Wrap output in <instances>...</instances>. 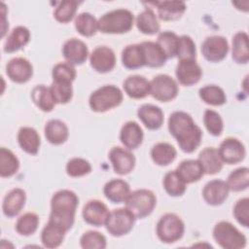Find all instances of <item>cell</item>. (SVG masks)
<instances>
[{
  "instance_id": "cell-14",
  "label": "cell",
  "mask_w": 249,
  "mask_h": 249,
  "mask_svg": "<svg viewBox=\"0 0 249 249\" xmlns=\"http://www.w3.org/2000/svg\"><path fill=\"white\" fill-rule=\"evenodd\" d=\"M82 214L86 223L95 227H101L106 224L110 211L102 201L91 199L85 204Z\"/></svg>"
},
{
  "instance_id": "cell-7",
  "label": "cell",
  "mask_w": 249,
  "mask_h": 249,
  "mask_svg": "<svg viewBox=\"0 0 249 249\" xmlns=\"http://www.w3.org/2000/svg\"><path fill=\"white\" fill-rule=\"evenodd\" d=\"M185 231L182 219L174 213H166L157 224V235L164 243H173L179 240Z\"/></svg>"
},
{
  "instance_id": "cell-44",
  "label": "cell",
  "mask_w": 249,
  "mask_h": 249,
  "mask_svg": "<svg viewBox=\"0 0 249 249\" xmlns=\"http://www.w3.org/2000/svg\"><path fill=\"white\" fill-rule=\"evenodd\" d=\"M53 98L56 104H66L68 103L73 96L72 84L61 83V82H53L50 87Z\"/></svg>"
},
{
  "instance_id": "cell-29",
  "label": "cell",
  "mask_w": 249,
  "mask_h": 249,
  "mask_svg": "<svg viewBox=\"0 0 249 249\" xmlns=\"http://www.w3.org/2000/svg\"><path fill=\"white\" fill-rule=\"evenodd\" d=\"M176 171L186 184L198 181L204 174V170L198 160H183L177 166Z\"/></svg>"
},
{
  "instance_id": "cell-9",
  "label": "cell",
  "mask_w": 249,
  "mask_h": 249,
  "mask_svg": "<svg viewBox=\"0 0 249 249\" xmlns=\"http://www.w3.org/2000/svg\"><path fill=\"white\" fill-rule=\"evenodd\" d=\"M150 94L159 101H170L178 94V85L169 75L155 76L150 82Z\"/></svg>"
},
{
  "instance_id": "cell-13",
  "label": "cell",
  "mask_w": 249,
  "mask_h": 249,
  "mask_svg": "<svg viewBox=\"0 0 249 249\" xmlns=\"http://www.w3.org/2000/svg\"><path fill=\"white\" fill-rule=\"evenodd\" d=\"M109 160L115 173L125 175L132 171L135 165V158L132 153L122 147H113L109 152Z\"/></svg>"
},
{
  "instance_id": "cell-25",
  "label": "cell",
  "mask_w": 249,
  "mask_h": 249,
  "mask_svg": "<svg viewBox=\"0 0 249 249\" xmlns=\"http://www.w3.org/2000/svg\"><path fill=\"white\" fill-rule=\"evenodd\" d=\"M67 231L57 224L49 221L41 232V241L46 248H56L64 240Z\"/></svg>"
},
{
  "instance_id": "cell-10",
  "label": "cell",
  "mask_w": 249,
  "mask_h": 249,
  "mask_svg": "<svg viewBox=\"0 0 249 249\" xmlns=\"http://www.w3.org/2000/svg\"><path fill=\"white\" fill-rule=\"evenodd\" d=\"M229 43L223 36L213 35L207 37L201 45V53L204 58L210 62L223 60L229 53Z\"/></svg>"
},
{
  "instance_id": "cell-26",
  "label": "cell",
  "mask_w": 249,
  "mask_h": 249,
  "mask_svg": "<svg viewBox=\"0 0 249 249\" xmlns=\"http://www.w3.org/2000/svg\"><path fill=\"white\" fill-rule=\"evenodd\" d=\"M198 161L200 162L204 173L213 175L221 171L223 167V161L219 156L218 150L213 147H206L198 156Z\"/></svg>"
},
{
  "instance_id": "cell-36",
  "label": "cell",
  "mask_w": 249,
  "mask_h": 249,
  "mask_svg": "<svg viewBox=\"0 0 249 249\" xmlns=\"http://www.w3.org/2000/svg\"><path fill=\"white\" fill-rule=\"evenodd\" d=\"M31 98L34 104L44 112H51L56 104L53 98L50 88L44 85H38L32 89Z\"/></svg>"
},
{
  "instance_id": "cell-12",
  "label": "cell",
  "mask_w": 249,
  "mask_h": 249,
  "mask_svg": "<svg viewBox=\"0 0 249 249\" xmlns=\"http://www.w3.org/2000/svg\"><path fill=\"white\" fill-rule=\"evenodd\" d=\"M90 66L98 73H107L113 70L116 65L114 51L106 46L95 48L89 55Z\"/></svg>"
},
{
  "instance_id": "cell-27",
  "label": "cell",
  "mask_w": 249,
  "mask_h": 249,
  "mask_svg": "<svg viewBox=\"0 0 249 249\" xmlns=\"http://www.w3.org/2000/svg\"><path fill=\"white\" fill-rule=\"evenodd\" d=\"M140 45L143 52L144 65L157 68L162 66L165 63L167 58L157 43L145 41L142 42Z\"/></svg>"
},
{
  "instance_id": "cell-47",
  "label": "cell",
  "mask_w": 249,
  "mask_h": 249,
  "mask_svg": "<svg viewBox=\"0 0 249 249\" xmlns=\"http://www.w3.org/2000/svg\"><path fill=\"white\" fill-rule=\"evenodd\" d=\"M176 56L179 60H196V44L190 36L183 35L179 37Z\"/></svg>"
},
{
  "instance_id": "cell-49",
  "label": "cell",
  "mask_w": 249,
  "mask_h": 249,
  "mask_svg": "<svg viewBox=\"0 0 249 249\" xmlns=\"http://www.w3.org/2000/svg\"><path fill=\"white\" fill-rule=\"evenodd\" d=\"M203 123L210 134H212L213 136L221 135L224 124L221 116L216 111L207 109L203 115Z\"/></svg>"
},
{
  "instance_id": "cell-43",
  "label": "cell",
  "mask_w": 249,
  "mask_h": 249,
  "mask_svg": "<svg viewBox=\"0 0 249 249\" xmlns=\"http://www.w3.org/2000/svg\"><path fill=\"white\" fill-rule=\"evenodd\" d=\"M39 225V217L32 212L25 213L21 215L16 224V231L18 234L28 236L33 234Z\"/></svg>"
},
{
  "instance_id": "cell-35",
  "label": "cell",
  "mask_w": 249,
  "mask_h": 249,
  "mask_svg": "<svg viewBox=\"0 0 249 249\" xmlns=\"http://www.w3.org/2000/svg\"><path fill=\"white\" fill-rule=\"evenodd\" d=\"M123 65L127 69H137L144 66L143 52L140 44L126 46L122 52Z\"/></svg>"
},
{
  "instance_id": "cell-41",
  "label": "cell",
  "mask_w": 249,
  "mask_h": 249,
  "mask_svg": "<svg viewBox=\"0 0 249 249\" xmlns=\"http://www.w3.org/2000/svg\"><path fill=\"white\" fill-rule=\"evenodd\" d=\"M230 191L241 192L248 188L249 185V169L248 167H239L231 171L227 180Z\"/></svg>"
},
{
  "instance_id": "cell-19",
  "label": "cell",
  "mask_w": 249,
  "mask_h": 249,
  "mask_svg": "<svg viewBox=\"0 0 249 249\" xmlns=\"http://www.w3.org/2000/svg\"><path fill=\"white\" fill-rule=\"evenodd\" d=\"M149 4L155 5L158 10L159 18L164 21L176 20L182 17L186 11V4L183 1H156Z\"/></svg>"
},
{
  "instance_id": "cell-18",
  "label": "cell",
  "mask_w": 249,
  "mask_h": 249,
  "mask_svg": "<svg viewBox=\"0 0 249 249\" xmlns=\"http://www.w3.org/2000/svg\"><path fill=\"white\" fill-rule=\"evenodd\" d=\"M230 189L226 181L215 179L209 181L203 188L202 196L204 200L210 205L222 204L229 196Z\"/></svg>"
},
{
  "instance_id": "cell-15",
  "label": "cell",
  "mask_w": 249,
  "mask_h": 249,
  "mask_svg": "<svg viewBox=\"0 0 249 249\" xmlns=\"http://www.w3.org/2000/svg\"><path fill=\"white\" fill-rule=\"evenodd\" d=\"M6 73L13 82L22 84L31 79L33 75V66L26 58L15 57L7 63Z\"/></svg>"
},
{
  "instance_id": "cell-38",
  "label": "cell",
  "mask_w": 249,
  "mask_h": 249,
  "mask_svg": "<svg viewBox=\"0 0 249 249\" xmlns=\"http://www.w3.org/2000/svg\"><path fill=\"white\" fill-rule=\"evenodd\" d=\"M19 167V161L15 154L4 147L0 149V175L1 177H11Z\"/></svg>"
},
{
  "instance_id": "cell-30",
  "label": "cell",
  "mask_w": 249,
  "mask_h": 249,
  "mask_svg": "<svg viewBox=\"0 0 249 249\" xmlns=\"http://www.w3.org/2000/svg\"><path fill=\"white\" fill-rule=\"evenodd\" d=\"M45 136L53 145L63 144L68 138V127L60 120H50L45 125Z\"/></svg>"
},
{
  "instance_id": "cell-24",
  "label": "cell",
  "mask_w": 249,
  "mask_h": 249,
  "mask_svg": "<svg viewBox=\"0 0 249 249\" xmlns=\"http://www.w3.org/2000/svg\"><path fill=\"white\" fill-rule=\"evenodd\" d=\"M103 193L107 199L113 203H121L126 200L130 194V188L124 180L113 179L105 184Z\"/></svg>"
},
{
  "instance_id": "cell-21",
  "label": "cell",
  "mask_w": 249,
  "mask_h": 249,
  "mask_svg": "<svg viewBox=\"0 0 249 249\" xmlns=\"http://www.w3.org/2000/svg\"><path fill=\"white\" fill-rule=\"evenodd\" d=\"M137 116L144 125L152 130L159 129L163 124V112L153 104H143L137 110Z\"/></svg>"
},
{
  "instance_id": "cell-20",
  "label": "cell",
  "mask_w": 249,
  "mask_h": 249,
  "mask_svg": "<svg viewBox=\"0 0 249 249\" xmlns=\"http://www.w3.org/2000/svg\"><path fill=\"white\" fill-rule=\"evenodd\" d=\"M143 130L141 126L133 121L125 123L120 132V140L128 150L138 148L143 141Z\"/></svg>"
},
{
  "instance_id": "cell-3",
  "label": "cell",
  "mask_w": 249,
  "mask_h": 249,
  "mask_svg": "<svg viewBox=\"0 0 249 249\" xmlns=\"http://www.w3.org/2000/svg\"><path fill=\"white\" fill-rule=\"evenodd\" d=\"M133 15L126 9H117L104 14L98 19V30L106 34H123L133 25Z\"/></svg>"
},
{
  "instance_id": "cell-8",
  "label": "cell",
  "mask_w": 249,
  "mask_h": 249,
  "mask_svg": "<svg viewBox=\"0 0 249 249\" xmlns=\"http://www.w3.org/2000/svg\"><path fill=\"white\" fill-rule=\"evenodd\" d=\"M135 217L126 208H118L110 212L106 221V230L113 236L127 234L133 228Z\"/></svg>"
},
{
  "instance_id": "cell-6",
  "label": "cell",
  "mask_w": 249,
  "mask_h": 249,
  "mask_svg": "<svg viewBox=\"0 0 249 249\" xmlns=\"http://www.w3.org/2000/svg\"><path fill=\"white\" fill-rule=\"evenodd\" d=\"M124 203L125 208L132 213L135 219H142L153 212L157 198L152 191L140 189L132 193L130 192Z\"/></svg>"
},
{
  "instance_id": "cell-40",
  "label": "cell",
  "mask_w": 249,
  "mask_h": 249,
  "mask_svg": "<svg viewBox=\"0 0 249 249\" xmlns=\"http://www.w3.org/2000/svg\"><path fill=\"white\" fill-rule=\"evenodd\" d=\"M163 188L171 196H180L186 191V183L176 170L167 172L163 177Z\"/></svg>"
},
{
  "instance_id": "cell-22",
  "label": "cell",
  "mask_w": 249,
  "mask_h": 249,
  "mask_svg": "<svg viewBox=\"0 0 249 249\" xmlns=\"http://www.w3.org/2000/svg\"><path fill=\"white\" fill-rule=\"evenodd\" d=\"M26 200L25 192L20 188L10 191L3 200V213L5 216L12 218L17 216L23 208Z\"/></svg>"
},
{
  "instance_id": "cell-16",
  "label": "cell",
  "mask_w": 249,
  "mask_h": 249,
  "mask_svg": "<svg viewBox=\"0 0 249 249\" xmlns=\"http://www.w3.org/2000/svg\"><path fill=\"white\" fill-rule=\"evenodd\" d=\"M175 74L179 84L190 87L200 80L202 70L196 60H179Z\"/></svg>"
},
{
  "instance_id": "cell-11",
  "label": "cell",
  "mask_w": 249,
  "mask_h": 249,
  "mask_svg": "<svg viewBox=\"0 0 249 249\" xmlns=\"http://www.w3.org/2000/svg\"><path fill=\"white\" fill-rule=\"evenodd\" d=\"M218 153L222 161L228 164L240 162L246 155L244 145L241 141L233 137H228L223 140L218 149Z\"/></svg>"
},
{
  "instance_id": "cell-33",
  "label": "cell",
  "mask_w": 249,
  "mask_h": 249,
  "mask_svg": "<svg viewBox=\"0 0 249 249\" xmlns=\"http://www.w3.org/2000/svg\"><path fill=\"white\" fill-rule=\"evenodd\" d=\"M176 155L177 152L175 148L166 142L157 143L151 150V158L153 161L160 166H165L171 163L175 160Z\"/></svg>"
},
{
  "instance_id": "cell-51",
  "label": "cell",
  "mask_w": 249,
  "mask_h": 249,
  "mask_svg": "<svg viewBox=\"0 0 249 249\" xmlns=\"http://www.w3.org/2000/svg\"><path fill=\"white\" fill-rule=\"evenodd\" d=\"M235 220L244 228L249 227V198L242 197L236 201L233 207Z\"/></svg>"
},
{
  "instance_id": "cell-31",
  "label": "cell",
  "mask_w": 249,
  "mask_h": 249,
  "mask_svg": "<svg viewBox=\"0 0 249 249\" xmlns=\"http://www.w3.org/2000/svg\"><path fill=\"white\" fill-rule=\"evenodd\" d=\"M30 39V31L25 26H17L9 34L4 44V52L14 53L24 47Z\"/></svg>"
},
{
  "instance_id": "cell-34",
  "label": "cell",
  "mask_w": 249,
  "mask_h": 249,
  "mask_svg": "<svg viewBox=\"0 0 249 249\" xmlns=\"http://www.w3.org/2000/svg\"><path fill=\"white\" fill-rule=\"evenodd\" d=\"M136 26L138 30L146 35H153L160 31V23L154 11L146 8L136 18Z\"/></svg>"
},
{
  "instance_id": "cell-23",
  "label": "cell",
  "mask_w": 249,
  "mask_h": 249,
  "mask_svg": "<svg viewBox=\"0 0 249 249\" xmlns=\"http://www.w3.org/2000/svg\"><path fill=\"white\" fill-rule=\"evenodd\" d=\"M125 93L134 99H140L150 94V82L143 76L131 75L124 81Z\"/></svg>"
},
{
  "instance_id": "cell-32",
  "label": "cell",
  "mask_w": 249,
  "mask_h": 249,
  "mask_svg": "<svg viewBox=\"0 0 249 249\" xmlns=\"http://www.w3.org/2000/svg\"><path fill=\"white\" fill-rule=\"evenodd\" d=\"M231 57L236 63L245 64L249 60L248 35L240 31L234 34L231 42Z\"/></svg>"
},
{
  "instance_id": "cell-50",
  "label": "cell",
  "mask_w": 249,
  "mask_h": 249,
  "mask_svg": "<svg viewBox=\"0 0 249 249\" xmlns=\"http://www.w3.org/2000/svg\"><path fill=\"white\" fill-rule=\"evenodd\" d=\"M91 171L90 163L82 158H73L66 164V172L71 177H81Z\"/></svg>"
},
{
  "instance_id": "cell-39",
  "label": "cell",
  "mask_w": 249,
  "mask_h": 249,
  "mask_svg": "<svg viewBox=\"0 0 249 249\" xmlns=\"http://www.w3.org/2000/svg\"><path fill=\"white\" fill-rule=\"evenodd\" d=\"M198 93L202 101L209 105L221 106L227 101V96L223 89L215 85H207L202 87Z\"/></svg>"
},
{
  "instance_id": "cell-46",
  "label": "cell",
  "mask_w": 249,
  "mask_h": 249,
  "mask_svg": "<svg viewBox=\"0 0 249 249\" xmlns=\"http://www.w3.org/2000/svg\"><path fill=\"white\" fill-rule=\"evenodd\" d=\"M52 76L53 82L72 84L76 77V70L74 66L68 62H59L53 66Z\"/></svg>"
},
{
  "instance_id": "cell-45",
  "label": "cell",
  "mask_w": 249,
  "mask_h": 249,
  "mask_svg": "<svg viewBox=\"0 0 249 249\" xmlns=\"http://www.w3.org/2000/svg\"><path fill=\"white\" fill-rule=\"evenodd\" d=\"M79 2L74 0H66L59 3L53 12L54 18L61 23H66L72 20L74 18Z\"/></svg>"
},
{
  "instance_id": "cell-2",
  "label": "cell",
  "mask_w": 249,
  "mask_h": 249,
  "mask_svg": "<svg viewBox=\"0 0 249 249\" xmlns=\"http://www.w3.org/2000/svg\"><path fill=\"white\" fill-rule=\"evenodd\" d=\"M79 204L77 195L70 190L56 192L51 200V214L49 221L62 227L68 231L75 220V213Z\"/></svg>"
},
{
  "instance_id": "cell-5",
  "label": "cell",
  "mask_w": 249,
  "mask_h": 249,
  "mask_svg": "<svg viewBox=\"0 0 249 249\" xmlns=\"http://www.w3.org/2000/svg\"><path fill=\"white\" fill-rule=\"evenodd\" d=\"M215 241L225 249H242L246 246V236L231 223L221 221L213 229Z\"/></svg>"
},
{
  "instance_id": "cell-48",
  "label": "cell",
  "mask_w": 249,
  "mask_h": 249,
  "mask_svg": "<svg viewBox=\"0 0 249 249\" xmlns=\"http://www.w3.org/2000/svg\"><path fill=\"white\" fill-rule=\"evenodd\" d=\"M80 244L84 249H104L107 241L102 233L95 231H89L81 236Z\"/></svg>"
},
{
  "instance_id": "cell-37",
  "label": "cell",
  "mask_w": 249,
  "mask_h": 249,
  "mask_svg": "<svg viewBox=\"0 0 249 249\" xmlns=\"http://www.w3.org/2000/svg\"><path fill=\"white\" fill-rule=\"evenodd\" d=\"M75 28L82 36L91 37L98 29V20L89 13H81L75 18Z\"/></svg>"
},
{
  "instance_id": "cell-17",
  "label": "cell",
  "mask_w": 249,
  "mask_h": 249,
  "mask_svg": "<svg viewBox=\"0 0 249 249\" xmlns=\"http://www.w3.org/2000/svg\"><path fill=\"white\" fill-rule=\"evenodd\" d=\"M62 54L66 59V62L72 65H80L87 60L89 50L83 41L71 38L64 43L62 47Z\"/></svg>"
},
{
  "instance_id": "cell-42",
  "label": "cell",
  "mask_w": 249,
  "mask_h": 249,
  "mask_svg": "<svg viewBox=\"0 0 249 249\" xmlns=\"http://www.w3.org/2000/svg\"><path fill=\"white\" fill-rule=\"evenodd\" d=\"M179 37L171 31H163L159 34L157 44L161 49L166 58L176 56Z\"/></svg>"
},
{
  "instance_id": "cell-1",
  "label": "cell",
  "mask_w": 249,
  "mask_h": 249,
  "mask_svg": "<svg viewBox=\"0 0 249 249\" xmlns=\"http://www.w3.org/2000/svg\"><path fill=\"white\" fill-rule=\"evenodd\" d=\"M168 130L185 153H193L200 144L202 131L186 112L175 111L169 116Z\"/></svg>"
},
{
  "instance_id": "cell-28",
  "label": "cell",
  "mask_w": 249,
  "mask_h": 249,
  "mask_svg": "<svg viewBox=\"0 0 249 249\" xmlns=\"http://www.w3.org/2000/svg\"><path fill=\"white\" fill-rule=\"evenodd\" d=\"M18 142L20 148L30 155H36L41 144L38 132L29 126H23L18 130Z\"/></svg>"
},
{
  "instance_id": "cell-4",
  "label": "cell",
  "mask_w": 249,
  "mask_h": 249,
  "mask_svg": "<svg viewBox=\"0 0 249 249\" xmlns=\"http://www.w3.org/2000/svg\"><path fill=\"white\" fill-rule=\"evenodd\" d=\"M122 101V90L114 85H106L91 92L89 104L92 111L103 113L119 106Z\"/></svg>"
}]
</instances>
